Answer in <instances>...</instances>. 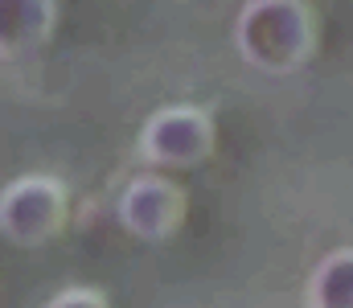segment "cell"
Wrapping results in <instances>:
<instances>
[{
    "mask_svg": "<svg viewBox=\"0 0 353 308\" xmlns=\"http://www.w3.org/2000/svg\"><path fill=\"white\" fill-rule=\"evenodd\" d=\"M321 308H353V259H333L316 280Z\"/></svg>",
    "mask_w": 353,
    "mask_h": 308,
    "instance_id": "cell-6",
    "label": "cell"
},
{
    "mask_svg": "<svg viewBox=\"0 0 353 308\" xmlns=\"http://www.w3.org/2000/svg\"><path fill=\"white\" fill-rule=\"evenodd\" d=\"M54 0H0V58H25L54 33Z\"/></svg>",
    "mask_w": 353,
    "mask_h": 308,
    "instance_id": "cell-5",
    "label": "cell"
},
{
    "mask_svg": "<svg viewBox=\"0 0 353 308\" xmlns=\"http://www.w3.org/2000/svg\"><path fill=\"white\" fill-rule=\"evenodd\" d=\"M210 144V119L193 107H169L144 123L140 152L157 165H189Z\"/></svg>",
    "mask_w": 353,
    "mask_h": 308,
    "instance_id": "cell-3",
    "label": "cell"
},
{
    "mask_svg": "<svg viewBox=\"0 0 353 308\" xmlns=\"http://www.w3.org/2000/svg\"><path fill=\"white\" fill-rule=\"evenodd\" d=\"M239 50L247 62L283 70L304 50V12L296 0H255L239 21Z\"/></svg>",
    "mask_w": 353,
    "mask_h": 308,
    "instance_id": "cell-1",
    "label": "cell"
},
{
    "mask_svg": "<svg viewBox=\"0 0 353 308\" xmlns=\"http://www.w3.org/2000/svg\"><path fill=\"white\" fill-rule=\"evenodd\" d=\"M46 308H107V305H103L99 292H90V288H66V292H58Z\"/></svg>",
    "mask_w": 353,
    "mask_h": 308,
    "instance_id": "cell-7",
    "label": "cell"
},
{
    "mask_svg": "<svg viewBox=\"0 0 353 308\" xmlns=\"http://www.w3.org/2000/svg\"><path fill=\"white\" fill-rule=\"evenodd\" d=\"M181 218V194L161 177H136L119 198V222L140 238H165Z\"/></svg>",
    "mask_w": 353,
    "mask_h": 308,
    "instance_id": "cell-4",
    "label": "cell"
},
{
    "mask_svg": "<svg viewBox=\"0 0 353 308\" xmlns=\"http://www.w3.org/2000/svg\"><path fill=\"white\" fill-rule=\"evenodd\" d=\"M62 214H66V189L46 173L17 177L0 189V234L21 247L46 243L62 226Z\"/></svg>",
    "mask_w": 353,
    "mask_h": 308,
    "instance_id": "cell-2",
    "label": "cell"
}]
</instances>
